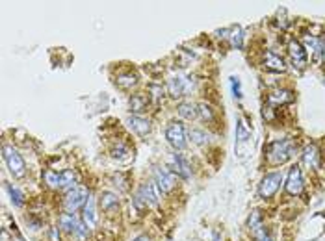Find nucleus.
<instances>
[{
    "mask_svg": "<svg viewBox=\"0 0 325 241\" xmlns=\"http://www.w3.org/2000/svg\"><path fill=\"white\" fill-rule=\"evenodd\" d=\"M296 154V143L292 139H275L266 147V158L269 165H282Z\"/></svg>",
    "mask_w": 325,
    "mask_h": 241,
    "instance_id": "nucleus-1",
    "label": "nucleus"
},
{
    "mask_svg": "<svg viewBox=\"0 0 325 241\" xmlns=\"http://www.w3.org/2000/svg\"><path fill=\"white\" fill-rule=\"evenodd\" d=\"M2 158H4V161H6V167H8L9 175L13 176V178H22V176L26 175V163H24L21 152H19L15 147H11V145L6 143V145L2 147Z\"/></svg>",
    "mask_w": 325,
    "mask_h": 241,
    "instance_id": "nucleus-2",
    "label": "nucleus"
},
{
    "mask_svg": "<svg viewBox=\"0 0 325 241\" xmlns=\"http://www.w3.org/2000/svg\"><path fill=\"white\" fill-rule=\"evenodd\" d=\"M166 139L176 152L184 150L188 147V132H186V126L180 120H169L166 126Z\"/></svg>",
    "mask_w": 325,
    "mask_h": 241,
    "instance_id": "nucleus-3",
    "label": "nucleus"
},
{
    "mask_svg": "<svg viewBox=\"0 0 325 241\" xmlns=\"http://www.w3.org/2000/svg\"><path fill=\"white\" fill-rule=\"evenodd\" d=\"M89 197H91V195H89V191H87V187H84V185H76V187H73L71 191L65 193V199H64L65 212L67 213L78 212L80 208H84V204L87 202Z\"/></svg>",
    "mask_w": 325,
    "mask_h": 241,
    "instance_id": "nucleus-4",
    "label": "nucleus"
},
{
    "mask_svg": "<svg viewBox=\"0 0 325 241\" xmlns=\"http://www.w3.org/2000/svg\"><path fill=\"white\" fill-rule=\"evenodd\" d=\"M167 169L173 173L175 176L178 178H182V180H190L192 178V165H190V161L184 158V154H180V152H173L169 160H167Z\"/></svg>",
    "mask_w": 325,
    "mask_h": 241,
    "instance_id": "nucleus-5",
    "label": "nucleus"
},
{
    "mask_svg": "<svg viewBox=\"0 0 325 241\" xmlns=\"http://www.w3.org/2000/svg\"><path fill=\"white\" fill-rule=\"evenodd\" d=\"M281 184H282V173H279V171H275V173H268V175L262 178V182H260V185H259L260 199H264V201L271 199V197L279 191Z\"/></svg>",
    "mask_w": 325,
    "mask_h": 241,
    "instance_id": "nucleus-6",
    "label": "nucleus"
},
{
    "mask_svg": "<svg viewBox=\"0 0 325 241\" xmlns=\"http://www.w3.org/2000/svg\"><path fill=\"white\" fill-rule=\"evenodd\" d=\"M303 187H305V182H303V173H301V167L294 165L290 171H288V178H286V193L290 197H299L303 193Z\"/></svg>",
    "mask_w": 325,
    "mask_h": 241,
    "instance_id": "nucleus-7",
    "label": "nucleus"
},
{
    "mask_svg": "<svg viewBox=\"0 0 325 241\" xmlns=\"http://www.w3.org/2000/svg\"><path fill=\"white\" fill-rule=\"evenodd\" d=\"M190 89H192V82H190V78H184V76H173L166 83V91L171 99H180Z\"/></svg>",
    "mask_w": 325,
    "mask_h": 241,
    "instance_id": "nucleus-8",
    "label": "nucleus"
},
{
    "mask_svg": "<svg viewBox=\"0 0 325 241\" xmlns=\"http://www.w3.org/2000/svg\"><path fill=\"white\" fill-rule=\"evenodd\" d=\"M152 176H154V182L158 184V187L162 189V193H171L175 189V175L169 169L156 165L152 171Z\"/></svg>",
    "mask_w": 325,
    "mask_h": 241,
    "instance_id": "nucleus-9",
    "label": "nucleus"
},
{
    "mask_svg": "<svg viewBox=\"0 0 325 241\" xmlns=\"http://www.w3.org/2000/svg\"><path fill=\"white\" fill-rule=\"evenodd\" d=\"M138 195L149 204V206H158L160 204V199H162V189L158 187V184L154 180H147L139 185Z\"/></svg>",
    "mask_w": 325,
    "mask_h": 241,
    "instance_id": "nucleus-10",
    "label": "nucleus"
},
{
    "mask_svg": "<svg viewBox=\"0 0 325 241\" xmlns=\"http://www.w3.org/2000/svg\"><path fill=\"white\" fill-rule=\"evenodd\" d=\"M288 54H290V61L296 67L297 71H303L306 67V50L297 39H290L288 43Z\"/></svg>",
    "mask_w": 325,
    "mask_h": 241,
    "instance_id": "nucleus-11",
    "label": "nucleus"
},
{
    "mask_svg": "<svg viewBox=\"0 0 325 241\" xmlns=\"http://www.w3.org/2000/svg\"><path fill=\"white\" fill-rule=\"evenodd\" d=\"M99 206H101V210L106 215H117L119 213V197L115 193H111V191H102L99 195Z\"/></svg>",
    "mask_w": 325,
    "mask_h": 241,
    "instance_id": "nucleus-12",
    "label": "nucleus"
},
{
    "mask_svg": "<svg viewBox=\"0 0 325 241\" xmlns=\"http://www.w3.org/2000/svg\"><path fill=\"white\" fill-rule=\"evenodd\" d=\"M262 63L268 71H273V73H284L286 71V61L284 58L273 50H266L262 54Z\"/></svg>",
    "mask_w": 325,
    "mask_h": 241,
    "instance_id": "nucleus-13",
    "label": "nucleus"
},
{
    "mask_svg": "<svg viewBox=\"0 0 325 241\" xmlns=\"http://www.w3.org/2000/svg\"><path fill=\"white\" fill-rule=\"evenodd\" d=\"M82 222L89 228H97L99 224V213H97V201L95 197H89L87 202L82 208Z\"/></svg>",
    "mask_w": 325,
    "mask_h": 241,
    "instance_id": "nucleus-14",
    "label": "nucleus"
},
{
    "mask_svg": "<svg viewBox=\"0 0 325 241\" xmlns=\"http://www.w3.org/2000/svg\"><path fill=\"white\" fill-rule=\"evenodd\" d=\"M127 124H129V128L134 132V134H138L139 138H145L151 134V120L145 119V117H141V115H130L129 119H127Z\"/></svg>",
    "mask_w": 325,
    "mask_h": 241,
    "instance_id": "nucleus-15",
    "label": "nucleus"
},
{
    "mask_svg": "<svg viewBox=\"0 0 325 241\" xmlns=\"http://www.w3.org/2000/svg\"><path fill=\"white\" fill-rule=\"evenodd\" d=\"M292 100H294V93L282 89V87H277L268 95L269 106H284V104H290Z\"/></svg>",
    "mask_w": 325,
    "mask_h": 241,
    "instance_id": "nucleus-16",
    "label": "nucleus"
},
{
    "mask_svg": "<svg viewBox=\"0 0 325 241\" xmlns=\"http://www.w3.org/2000/svg\"><path fill=\"white\" fill-rule=\"evenodd\" d=\"M149 95H143V93H136V95H132L129 99V108L130 111L134 113V115H138V113H143V111L147 110L149 106Z\"/></svg>",
    "mask_w": 325,
    "mask_h": 241,
    "instance_id": "nucleus-17",
    "label": "nucleus"
},
{
    "mask_svg": "<svg viewBox=\"0 0 325 241\" xmlns=\"http://www.w3.org/2000/svg\"><path fill=\"white\" fill-rule=\"evenodd\" d=\"M78 219H76V215L74 213H62L60 215V219H58V226H60V230H64L65 234H69V236H73V232L76 230V226H78Z\"/></svg>",
    "mask_w": 325,
    "mask_h": 241,
    "instance_id": "nucleus-18",
    "label": "nucleus"
},
{
    "mask_svg": "<svg viewBox=\"0 0 325 241\" xmlns=\"http://www.w3.org/2000/svg\"><path fill=\"white\" fill-rule=\"evenodd\" d=\"M303 163H305L308 169H316L318 167V163H320V150H318V147L316 145H306L305 148H303Z\"/></svg>",
    "mask_w": 325,
    "mask_h": 241,
    "instance_id": "nucleus-19",
    "label": "nucleus"
},
{
    "mask_svg": "<svg viewBox=\"0 0 325 241\" xmlns=\"http://www.w3.org/2000/svg\"><path fill=\"white\" fill-rule=\"evenodd\" d=\"M115 83H117V87H121V89L130 91V89H134V87H136V85L139 83L138 74H134V73H121V74H117Z\"/></svg>",
    "mask_w": 325,
    "mask_h": 241,
    "instance_id": "nucleus-20",
    "label": "nucleus"
},
{
    "mask_svg": "<svg viewBox=\"0 0 325 241\" xmlns=\"http://www.w3.org/2000/svg\"><path fill=\"white\" fill-rule=\"evenodd\" d=\"M188 138L190 141L197 145V147H204V145H208L210 143V134L203 128H192L188 132Z\"/></svg>",
    "mask_w": 325,
    "mask_h": 241,
    "instance_id": "nucleus-21",
    "label": "nucleus"
},
{
    "mask_svg": "<svg viewBox=\"0 0 325 241\" xmlns=\"http://www.w3.org/2000/svg\"><path fill=\"white\" fill-rule=\"evenodd\" d=\"M219 34H223L221 37L229 39L232 46H236V48H241V39H243V34H241V28H240V26L227 28V30H221Z\"/></svg>",
    "mask_w": 325,
    "mask_h": 241,
    "instance_id": "nucleus-22",
    "label": "nucleus"
},
{
    "mask_svg": "<svg viewBox=\"0 0 325 241\" xmlns=\"http://www.w3.org/2000/svg\"><path fill=\"white\" fill-rule=\"evenodd\" d=\"M176 113L184 120H194L199 117V115H197V106L192 104V102H180V104L176 106Z\"/></svg>",
    "mask_w": 325,
    "mask_h": 241,
    "instance_id": "nucleus-23",
    "label": "nucleus"
},
{
    "mask_svg": "<svg viewBox=\"0 0 325 241\" xmlns=\"http://www.w3.org/2000/svg\"><path fill=\"white\" fill-rule=\"evenodd\" d=\"M43 180L50 189H64V180H62V173H56L52 169H48L43 173Z\"/></svg>",
    "mask_w": 325,
    "mask_h": 241,
    "instance_id": "nucleus-24",
    "label": "nucleus"
},
{
    "mask_svg": "<svg viewBox=\"0 0 325 241\" xmlns=\"http://www.w3.org/2000/svg\"><path fill=\"white\" fill-rule=\"evenodd\" d=\"M305 50L306 54H310V58L320 60V39L314 36H305ZM322 61V60H320Z\"/></svg>",
    "mask_w": 325,
    "mask_h": 241,
    "instance_id": "nucleus-25",
    "label": "nucleus"
},
{
    "mask_svg": "<svg viewBox=\"0 0 325 241\" xmlns=\"http://www.w3.org/2000/svg\"><path fill=\"white\" fill-rule=\"evenodd\" d=\"M249 230L255 234H259L260 230H264V219H262V213L259 210H253L249 215Z\"/></svg>",
    "mask_w": 325,
    "mask_h": 241,
    "instance_id": "nucleus-26",
    "label": "nucleus"
},
{
    "mask_svg": "<svg viewBox=\"0 0 325 241\" xmlns=\"http://www.w3.org/2000/svg\"><path fill=\"white\" fill-rule=\"evenodd\" d=\"M197 115H199L204 122H212V120L216 119V113H214L212 106H210V104H206V102L197 104Z\"/></svg>",
    "mask_w": 325,
    "mask_h": 241,
    "instance_id": "nucleus-27",
    "label": "nucleus"
},
{
    "mask_svg": "<svg viewBox=\"0 0 325 241\" xmlns=\"http://www.w3.org/2000/svg\"><path fill=\"white\" fill-rule=\"evenodd\" d=\"M247 139H249V128L243 122V119H238V124H236V145L241 147Z\"/></svg>",
    "mask_w": 325,
    "mask_h": 241,
    "instance_id": "nucleus-28",
    "label": "nucleus"
},
{
    "mask_svg": "<svg viewBox=\"0 0 325 241\" xmlns=\"http://www.w3.org/2000/svg\"><path fill=\"white\" fill-rule=\"evenodd\" d=\"M166 87L162 83H151L149 85V99H152L154 102H162L166 97Z\"/></svg>",
    "mask_w": 325,
    "mask_h": 241,
    "instance_id": "nucleus-29",
    "label": "nucleus"
},
{
    "mask_svg": "<svg viewBox=\"0 0 325 241\" xmlns=\"http://www.w3.org/2000/svg\"><path fill=\"white\" fill-rule=\"evenodd\" d=\"M111 158H115V160H129L130 158V148L125 145V143H117V145H113L110 150Z\"/></svg>",
    "mask_w": 325,
    "mask_h": 241,
    "instance_id": "nucleus-30",
    "label": "nucleus"
},
{
    "mask_svg": "<svg viewBox=\"0 0 325 241\" xmlns=\"http://www.w3.org/2000/svg\"><path fill=\"white\" fill-rule=\"evenodd\" d=\"M89 230H91V228H89V226H86V224L80 221L71 238H73L74 241H87V238H89Z\"/></svg>",
    "mask_w": 325,
    "mask_h": 241,
    "instance_id": "nucleus-31",
    "label": "nucleus"
},
{
    "mask_svg": "<svg viewBox=\"0 0 325 241\" xmlns=\"http://www.w3.org/2000/svg\"><path fill=\"white\" fill-rule=\"evenodd\" d=\"M6 187H8V193H9V197H11L13 206H22V204H24V195L21 193L13 184H8Z\"/></svg>",
    "mask_w": 325,
    "mask_h": 241,
    "instance_id": "nucleus-32",
    "label": "nucleus"
},
{
    "mask_svg": "<svg viewBox=\"0 0 325 241\" xmlns=\"http://www.w3.org/2000/svg\"><path fill=\"white\" fill-rule=\"evenodd\" d=\"M132 204H134V208H136V212H138V213L147 212V208H149V204L145 202V201H143V199H141L138 193L132 197Z\"/></svg>",
    "mask_w": 325,
    "mask_h": 241,
    "instance_id": "nucleus-33",
    "label": "nucleus"
},
{
    "mask_svg": "<svg viewBox=\"0 0 325 241\" xmlns=\"http://www.w3.org/2000/svg\"><path fill=\"white\" fill-rule=\"evenodd\" d=\"M231 85H232V93H234V99H241V83L236 76L231 78Z\"/></svg>",
    "mask_w": 325,
    "mask_h": 241,
    "instance_id": "nucleus-34",
    "label": "nucleus"
},
{
    "mask_svg": "<svg viewBox=\"0 0 325 241\" xmlns=\"http://www.w3.org/2000/svg\"><path fill=\"white\" fill-rule=\"evenodd\" d=\"M48 241H62L60 240V226H50L48 228Z\"/></svg>",
    "mask_w": 325,
    "mask_h": 241,
    "instance_id": "nucleus-35",
    "label": "nucleus"
},
{
    "mask_svg": "<svg viewBox=\"0 0 325 241\" xmlns=\"http://www.w3.org/2000/svg\"><path fill=\"white\" fill-rule=\"evenodd\" d=\"M255 240L257 241H273L271 240V236L266 232V228H264V230H260L259 234H255Z\"/></svg>",
    "mask_w": 325,
    "mask_h": 241,
    "instance_id": "nucleus-36",
    "label": "nucleus"
},
{
    "mask_svg": "<svg viewBox=\"0 0 325 241\" xmlns=\"http://www.w3.org/2000/svg\"><path fill=\"white\" fill-rule=\"evenodd\" d=\"M320 39V60L325 63V34L322 37H318Z\"/></svg>",
    "mask_w": 325,
    "mask_h": 241,
    "instance_id": "nucleus-37",
    "label": "nucleus"
},
{
    "mask_svg": "<svg viewBox=\"0 0 325 241\" xmlns=\"http://www.w3.org/2000/svg\"><path fill=\"white\" fill-rule=\"evenodd\" d=\"M134 241H152V238L147 236V234H139L138 238H134Z\"/></svg>",
    "mask_w": 325,
    "mask_h": 241,
    "instance_id": "nucleus-38",
    "label": "nucleus"
},
{
    "mask_svg": "<svg viewBox=\"0 0 325 241\" xmlns=\"http://www.w3.org/2000/svg\"><path fill=\"white\" fill-rule=\"evenodd\" d=\"M212 241H221V234H219L217 230L212 234Z\"/></svg>",
    "mask_w": 325,
    "mask_h": 241,
    "instance_id": "nucleus-39",
    "label": "nucleus"
}]
</instances>
